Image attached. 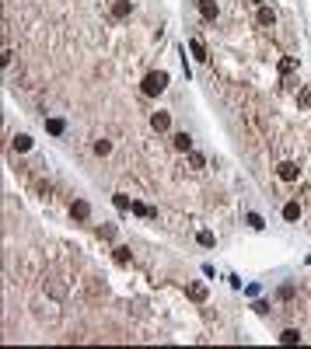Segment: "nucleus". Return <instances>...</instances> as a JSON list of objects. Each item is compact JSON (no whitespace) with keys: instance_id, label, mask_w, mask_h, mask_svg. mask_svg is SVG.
Returning a JSON list of instances; mask_svg holds the SVG:
<instances>
[{"instance_id":"obj_16","label":"nucleus","mask_w":311,"mask_h":349,"mask_svg":"<svg viewBox=\"0 0 311 349\" xmlns=\"http://www.w3.org/2000/svg\"><path fill=\"white\" fill-rule=\"evenodd\" d=\"M301 216V203H287L283 206V220H297Z\"/></svg>"},{"instance_id":"obj_2","label":"nucleus","mask_w":311,"mask_h":349,"mask_svg":"<svg viewBox=\"0 0 311 349\" xmlns=\"http://www.w3.org/2000/svg\"><path fill=\"white\" fill-rule=\"evenodd\" d=\"M70 216L80 220V223L91 220V203H87V199H74V203H70Z\"/></svg>"},{"instance_id":"obj_14","label":"nucleus","mask_w":311,"mask_h":349,"mask_svg":"<svg viewBox=\"0 0 311 349\" xmlns=\"http://www.w3.org/2000/svg\"><path fill=\"white\" fill-rule=\"evenodd\" d=\"M112 14L116 18H130V0H116L112 4Z\"/></svg>"},{"instance_id":"obj_25","label":"nucleus","mask_w":311,"mask_h":349,"mask_svg":"<svg viewBox=\"0 0 311 349\" xmlns=\"http://www.w3.org/2000/svg\"><path fill=\"white\" fill-rule=\"evenodd\" d=\"M252 4H259V7H262V4H266V0H252Z\"/></svg>"},{"instance_id":"obj_8","label":"nucleus","mask_w":311,"mask_h":349,"mask_svg":"<svg viewBox=\"0 0 311 349\" xmlns=\"http://www.w3.org/2000/svg\"><path fill=\"white\" fill-rule=\"evenodd\" d=\"M112 259H116V266H123V269H126V266H133V252H130V248H123V245H119V248H112Z\"/></svg>"},{"instance_id":"obj_3","label":"nucleus","mask_w":311,"mask_h":349,"mask_svg":"<svg viewBox=\"0 0 311 349\" xmlns=\"http://www.w3.org/2000/svg\"><path fill=\"white\" fill-rule=\"evenodd\" d=\"M255 25H259V28H273V25H276V11L262 4V7H259V14H255Z\"/></svg>"},{"instance_id":"obj_22","label":"nucleus","mask_w":311,"mask_h":349,"mask_svg":"<svg viewBox=\"0 0 311 349\" xmlns=\"http://www.w3.org/2000/svg\"><path fill=\"white\" fill-rule=\"evenodd\" d=\"M98 238H105V241H112V238H116V227H112V223H105V227H98Z\"/></svg>"},{"instance_id":"obj_11","label":"nucleus","mask_w":311,"mask_h":349,"mask_svg":"<svg viewBox=\"0 0 311 349\" xmlns=\"http://www.w3.org/2000/svg\"><path fill=\"white\" fill-rule=\"evenodd\" d=\"M11 147H14L18 154H25V150H32V137H25V133H18V137L11 140Z\"/></svg>"},{"instance_id":"obj_13","label":"nucleus","mask_w":311,"mask_h":349,"mask_svg":"<svg viewBox=\"0 0 311 349\" xmlns=\"http://www.w3.org/2000/svg\"><path fill=\"white\" fill-rule=\"evenodd\" d=\"M294 70H297V60H294V56H283V60H280V73H283L287 80H290V73H294Z\"/></svg>"},{"instance_id":"obj_9","label":"nucleus","mask_w":311,"mask_h":349,"mask_svg":"<svg viewBox=\"0 0 311 349\" xmlns=\"http://www.w3.org/2000/svg\"><path fill=\"white\" fill-rule=\"evenodd\" d=\"M199 14H203L206 21H217V14H221L217 0H199Z\"/></svg>"},{"instance_id":"obj_19","label":"nucleus","mask_w":311,"mask_h":349,"mask_svg":"<svg viewBox=\"0 0 311 349\" xmlns=\"http://www.w3.org/2000/svg\"><path fill=\"white\" fill-rule=\"evenodd\" d=\"M196 241H199L203 248H214V245H217V238H214L210 230H199V234H196Z\"/></svg>"},{"instance_id":"obj_5","label":"nucleus","mask_w":311,"mask_h":349,"mask_svg":"<svg viewBox=\"0 0 311 349\" xmlns=\"http://www.w3.org/2000/svg\"><path fill=\"white\" fill-rule=\"evenodd\" d=\"M185 293H189V300H192V304H206V297H210L203 283H189V290H185Z\"/></svg>"},{"instance_id":"obj_1","label":"nucleus","mask_w":311,"mask_h":349,"mask_svg":"<svg viewBox=\"0 0 311 349\" xmlns=\"http://www.w3.org/2000/svg\"><path fill=\"white\" fill-rule=\"evenodd\" d=\"M164 87H168V73H164V70H151V73L144 77V84H140V91H144L147 98H157Z\"/></svg>"},{"instance_id":"obj_10","label":"nucleus","mask_w":311,"mask_h":349,"mask_svg":"<svg viewBox=\"0 0 311 349\" xmlns=\"http://www.w3.org/2000/svg\"><path fill=\"white\" fill-rule=\"evenodd\" d=\"M130 209H133L137 216H144V220H154V216H157V209H154V206H147V203H133Z\"/></svg>"},{"instance_id":"obj_15","label":"nucleus","mask_w":311,"mask_h":349,"mask_svg":"<svg viewBox=\"0 0 311 349\" xmlns=\"http://www.w3.org/2000/svg\"><path fill=\"white\" fill-rule=\"evenodd\" d=\"M189 49H192V56H196V60H210V56H206V46H203L199 39H192V42H189Z\"/></svg>"},{"instance_id":"obj_4","label":"nucleus","mask_w":311,"mask_h":349,"mask_svg":"<svg viewBox=\"0 0 311 349\" xmlns=\"http://www.w3.org/2000/svg\"><path fill=\"white\" fill-rule=\"evenodd\" d=\"M276 175H280L283 182H297V178H301V168H297L294 161H283V164L276 168Z\"/></svg>"},{"instance_id":"obj_24","label":"nucleus","mask_w":311,"mask_h":349,"mask_svg":"<svg viewBox=\"0 0 311 349\" xmlns=\"http://www.w3.org/2000/svg\"><path fill=\"white\" fill-rule=\"evenodd\" d=\"M248 223H252V227H255V230H259V227H266V223H262V216H259V213H248Z\"/></svg>"},{"instance_id":"obj_17","label":"nucleus","mask_w":311,"mask_h":349,"mask_svg":"<svg viewBox=\"0 0 311 349\" xmlns=\"http://www.w3.org/2000/svg\"><path fill=\"white\" fill-rule=\"evenodd\" d=\"M46 130H49L53 137H60V133L67 130V126H63V119H46Z\"/></svg>"},{"instance_id":"obj_6","label":"nucleus","mask_w":311,"mask_h":349,"mask_svg":"<svg viewBox=\"0 0 311 349\" xmlns=\"http://www.w3.org/2000/svg\"><path fill=\"white\" fill-rule=\"evenodd\" d=\"M168 126H171V115H168V112H154V115H151V130H154V133H164Z\"/></svg>"},{"instance_id":"obj_23","label":"nucleus","mask_w":311,"mask_h":349,"mask_svg":"<svg viewBox=\"0 0 311 349\" xmlns=\"http://www.w3.org/2000/svg\"><path fill=\"white\" fill-rule=\"evenodd\" d=\"M35 192H39V199H49V192H53V189H49V182H39V185H35Z\"/></svg>"},{"instance_id":"obj_20","label":"nucleus","mask_w":311,"mask_h":349,"mask_svg":"<svg viewBox=\"0 0 311 349\" xmlns=\"http://www.w3.org/2000/svg\"><path fill=\"white\" fill-rule=\"evenodd\" d=\"M112 203H116V209H130V206H133V199H130V196H123V192H116V196H112Z\"/></svg>"},{"instance_id":"obj_18","label":"nucleus","mask_w":311,"mask_h":349,"mask_svg":"<svg viewBox=\"0 0 311 349\" xmlns=\"http://www.w3.org/2000/svg\"><path fill=\"white\" fill-rule=\"evenodd\" d=\"M189 168H192V171H203V168H206L203 154H192V150H189Z\"/></svg>"},{"instance_id":"obj_7","label":"nucleus","mask_w":311,"mask_h":349,"mask_svg":"<svg viewBox=\"0 0 311 349\" xmlns=\"http://www.w3.org/2000/svg\"><path fill=\"white\" fill-rule=\"evenodd\" d=\"M171 147H175L178 154H189V150H192V137H189V133H175V137H171Z\"/></svg>"},{"instance_id":"obj_21","label":"nucleus","mask_w":311,"mask_h":349,"mask_svg":"<svg viewBox=\"0 0 311 349\" xmlns=\"http://www.w3.org/2000/svg\"><path fill=\"white\" fill-rule=\"evenodd\" d=\"M109 150H112V143H109V140H94V154H98V157H105Z\"/></svg>"},{"instance_id":"obj_12","label":"nucleus","mask_w":311,"mask_h":349,"mask_svg":"<svg viewBox=\"0 0 311 349\" xmlns=\"http://www.w3.org/2000/svg\"><path fill=\"white\" fill-rule=\"evenodd\" d=\"M280 342H283V346H294V342H301V332H297V328H283V332H280Z\"/></svg>"}]
</instances>
